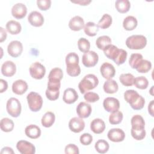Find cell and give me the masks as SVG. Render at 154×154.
Listing matches in <instances>:
<instances>
[{"label": "cell", "mask_w": 154, "mask_h": 154, "mask_svg": "<svg viewBox=\"0 0 154 154\" xmlns=\"http://www.w3.org/2000/svg\"><path fill=\"white\" fill-rule=\"evenodd\" d=\"M99 84V79L93 74H88L79 82L78 88L82 94H85L87 91L96 88Z\"/></svg>", "instance_id": "1"}, {"label": "cell", "mask_w": 154, "mask_h": 154, "mask_svg": "<svg viewBox=\"0 0 154 154\" xmlns=\"http://www.w3.org/2000/svg\"><path fill=\"white\" fill-rule=\"evenodd\" d=\"M147 45V38L143 35H132L126 40V45L130 49H143Z\"/></svg>", "instance_id": "2"}, {"label": "cell", "mask_w": 154, "mask_h": 154, "mask_svg": "<svg viewBox=\"0 0 154 154\" xmlns=\"http://www.w3.org/2000/svg\"><path fill=\"white\" fill-rule=\"evenodd\" d=\"M26 99L31 111L37 112L41 109L43 105V99L38 93L31 91L27 95Z\"/></svg>", "instance_id": "3"}, {"label": "cell", "mask_w": 154, "mask_h": 154, "mask_svg": "<svg viewBox=\"0 0 154 154\" xmlns=\"http://www.w3.org/2000/svg\"><path fill=\"white\" fill-rule=\"evenodd\" d=\"M6 109L10 116L13 117H17L21 113V103L17 99L11 97L7 102Z\"/></svg>", "instance_id": "4"}, {"label": "cell", "mask_w": 154, "mask_h": 154, "mask_svg": "<svg viewBox=\"0 0 154 154\" xmlns=\"http://www.w3.org/2000/svg\"><path fill=\"white\" fill-rule=\"evenodd\" d=\"M29 73L32 78L35 79H41L45 75L46 69L40 63L35 62L29 67Z\"/></svg>", "instance_id": "5"}, {"label": "cell", "mask_w": 154, "mask_h": 154, "mask_svg": "<svg viewBox=\"0 0 154 154\" xmlns=\"http://www.w3.org/2000/svg\"><path fill=\"white\" fill-rule=\"evenodd\" d=\"M99 56L96 52L89 51L84 53L82 58V63L84 66L87 67H91L94 66L98 62Z\"/></svg>", "instance_id": "6"}, {"label": "cell", "mask_w": 154, "mask_h": 154, "mask_svg": "<svg viewBox=\"0 0 154 154\" xmlns=\"http://www.w3.org/2000/svg\"><path fill=\"white\" fill-rule=\"evenodd\" d=\"M23 51L22 43L17 40L11 41L7 46L8 54L12 57L16 58L20 56Z\"/></svg>", "instance_id": "7"}, {"label": "cell", "mask_w": 154, "mask_h": 154, "mask_svg": "<svg viewBox=\"0 0 154 154\" xmlns=\"http://www.w3.org/2000/svg\"><path fill=\"white\" fill-rule=\"evenodd\" d=\"M16 148L22 154H34L35 152V147L34 144L25 140L19 141L17 143Z\"/></svg>", "instance_id": "8"}, {"label": "cell", "mask_w": 154, "mask_h": 154, "mask_svg": "<svg viewBox=\"0 0 154 154\" xmlns=\"http://www.w3.org/2000/svg\"><path fill=\"white\" fill-rule=\"evenodd\" d=\"M103 106L107 112H113L119 110L120 102L119 100L115 97H108L103 100Z\"/></svg>", "instance_id": "9"}, {"label": "cell", "mask_w": 154, "mask_h": 154, "mask_svg": "<svg viewBox=\"0 0 154 154\" xmlns=\"http://www.w3.org/2000/svg\"><path fill=\"white\" fill-rule=\"evenodd\" d=\"M100 72L103 78L106 79H111L116 74V69L112 64L106 62L101 65Z\"/></svg>", "instance_id": "10"}, {"label": "cell", "mask_w": 154, "mask_h": 154, "mask_svg": "<svg viewBox=\"0 0 154 154\" xmlns=\"http://www.w3.org/2000/svg\"><path fill=\"white\" fill-rule=\"evenodd\" d=\"M69 128L71 131L75 133H79L84 130L85 122L80 117H73L69 122Z\"/></svg>", "instance_id": "11"}, {"label": "cell", "mask_w": 154, "mask_h": 154, "mask_svg": "<svg viewBox=\"0 0 154 154\" xmlns=\"http://www.w3.org/2000/svg\"><path fill=\"white\" fill-rule=\"evenodd\" d=\"M28 20L32 26L40 27L42 26L44 23V17L40 12L37 11H32L29 14Z\"/></svg>", "instance_id": "12"}, {"label": "cell", "mask_w": 154, "mask_h": 154, "mask_svg": "<svg viewBox=\"0 0 154 154\" xmlns=\"http://www.w3.org/2000/svg\"><path fill=\"white\" fill-rule=\"evenodd\" d=\"M107 136L110 141L118 143L124 140L125 134L124 131L120 128H112L108 131Z\"/></svg>", "instance_id": "13"}, {"label": "cell", "mask_w": 154, "mask_h": 154, "mask_svg": "<svg viewBox=\"0 0 154 154\" xmlns=\"http://www.w3.org/2000/svg\"><path fill=\"white\" fill-rule=\"evenodd\" d=\"M92 111L91 105L84 102H80L76 107V113L79 117L81 119H85L88 117Z\"/></svg>", "instance_id": "14"}, {"label": "cell", "mask_w": 154, "mask_h": 154, "mask_svg": "<svg viewBox=\"0 0 154 154\" xmlns=\"http://www.w3.org/2000/svg\"><path fill=\"white\" fill-rule=\"evenodd\" d=\"M27 13V8L23 3H17L11 8L12 16L17 19L23 18Z\"/></svg>", "instance_id": "15"}, {"label": "cell", "mask_w": 154, "mask_h": 154, "mask_svg": "<svg viewBox=\"0 0 154 154\" xmlns=\"http://www.w3.org/2000/svg\"><path fill=\"white\" fill-rule=\"evenodd\" d=\"M16 72V64L11 61H5L1 66V73L6 77H11L13 76Z\"/></svg>", "instance_id": "16"}, {"label": "cell", "mask_w": 154, "mask_h": 154, "mask_svg": "<svg viewBox=\"0 0 154 154\" xmlns=\"http://www.w3.org/2000/svg\"><path fill=\"white\" fill-rule=\"evenodd\" d=\"M78 99V94L76 90L72 88H67L64 91L63 100L67 104L75 103Z\"/></svg>", "instance_id": "17"}, {"label": "cell", "mask_w": 154, "mask_h": 154, "mask_svg": "<svg viewBox=\"0 0 154 154\" xmlns=\"http://www.w3.org/2000/svg\"><path fill=\"white\" fill-rule=\"evenodd\" d=\"M28 90V84L26 81L22 79L15 81L12 84V91L14 93L22 95L24 94Z\"/></svg>", "instance_id": "18"}, {"label": "cell", "mask_w": 154, "mask_h": 154, "mask_svg": "<svg viewBox=\"0 0 154 154\" xmlns=\"http://www.w3.org/2000/svg\"><path fill=\"white\" fill-rule=\"evenodd\" d=\"M85 25L84 19L79 16H75L72 17L69 22V28L74 31H78L84 28Z\"/></svg>", "instance_id": "19"}, {"label": "cell", "mask_w": 154, "mask_h": 154, "mask_svg": "<svg viewBox=\"0 0 154 154\" xmlns=\"http://www.w3.org/2000/svg\"><path fill=\"white\" fill-rule=\"evenodd\" d=\"M90 129L94 134H101L105 131V123L101 119H94L90 123Z\"/></svg>", "instance_id": "20"}, {"label": "cell", "mask_w": 154, "mask_h": 154, "mask_svg": "<svg viewBox=\"0 0 154 154\" xmlns=\"http://www.w3.org/2000/svg\"><path fill=\"white\" fill-rule=\"evenodd\" d=\"M25 134L31 139H36L41 135V129L35 125H29L25 128Z\"/></svg>", "instance_id": "21"}, {"label": "cell", "mask_w": 154, "mask_h": 154, "mask_svg": "<svg viewBox=\"0 0 154 154\" xmlns=\"http://www.w3.org/2000/svg\"><path fill=\"white\" fill-rule=\"evenodd\" d=\"M5 27L7 31L12 35L18 34L20 32L22 29V26L20 23L14 20H10L7 22Z\"/></svg>", "instance_id": "22"}, {"label": "cell", "mask_w": 154, "mask_h": 154, "mask_svg": "<svg viewBox=\"0 0 154 154\" xmlns=\"http://www.w3.org/2000/svg\"><path fill=\"white\" fill-rule=\"evenodd\" d=\"M103 90L108 94H114L118 91L119 86L117 82L112 79H107L103 85Z\"/></svg>", "instance_id": "23"}, {"label": "cell", "mask_w": 154, "mask_h": 154, "mask_svg": "<svg viewBox=\"0 0 154 154\" xmlns=\"http://www.w3.org/2000/svg\"><path fill=\"white\" fill-rule=\"evenodd\" d=\"M138 25L137 19L132 16H128L125 17L123 22V26L126 31L134 30Z\"/></svg>", "instance_id": "24"}, {"label": "cell", "mask_w": 154, "mask_h": 154, "mask_svg": "<svg viewBox=\"0 0 154 154\" xmlns=\"http://www.w3.org/2000/svg\"><path fill=\"white\" fill-rule=\"evenodd\" d=\"M55 116L54 113L51 111L46 112L42 118L41 123L43 126L49 128L53 125L55 122Z\"/></svg>", "instance_id": "25"}, {"label": "cell", "mask_w": 154, "mask_h": 154, "mask_svg": "<svg viewBox=\"0 0 154 154\" xmlns=\"http://www.w3.org/2000/svg\"><path fill=\"white\" fill-rule=\"evenodd\" d=\"M115 7L120 13H127L131 7V3L128 0H117L115 2Z\"/></svg>", "instance_id": "26"}, {"label": "cell", "mask_w": 154, "mask_h": 154, "mask_svg": "<svg viewBox=\"0 0 154 154\" xmlns=\"http://www.w3.org/2000/svg\"><path fill=\"white\" fill-rule=\"evenodd\" d=\"M84 32L90 37H94L99 31V27L97 25L93 22H88L85 24L84 27Z\"/></svg>", "instance_id": "27"}, {"label": "cell", "mask_w": 154, "mask_h": 154, "mask_svg": "<svg viewBox=\"0 0 154 154\" xmlns=\"http://www.w3.org/2000/svg\"><path fill=\"white\" fill-rule=\"evenodd\" d=\"M131 126L132 129H143L145 126V122L140 115H135L131 119Z\"/></svg>", "instance_id": "28"}, {"label": "cell", "mask_w": 154, "mask_h": 154, "mask_svg": "<svg viewBox=\"0 0 154 154\" xmlns=\"http://www.w3.org/2000/svg\"><path fill=\"white\" fill-rule=\"evenodd\" d=\"M111 44V39L108 35H102L99 37L96 40V45L100 50H103L108 45Z\"/></svg>", "instance_id": "29"}, {"label": "cell", "mask_w": 154, "mask_h": 154, "mask_svg": "<svg viewBox=\"0 0 154 154\" xmlns=\"http://www.w3.org/2000/svg\"><path fill=\"white\" fill-rule=\"evenodd\" d=\"M134 76L131 73H122L119 76L120 82L126 87H129L134 85Z\"/></svg>", "instance_id": "30"}, {"label": "cell", "mask_w": 154, "mask_h": 154, "mask_svg": "<svg viewBox=\"0 0 154 154\" xmlns=\"http://www.w3.org/2000/svg\"><path fill=\"white\" fill-rule=\"evenodd\" d=\"M1 129L5 132H9L13 131L14 128V123L12 120L8 118H3L0 123Z\"/></svg>", "instance_id": "31"}, {"label": "cell", "mask_w": 154, "mask_h": 154, "mask_svg": "<svg viewBox=\"0 0 154 154\" xmlns=\"http://www.w3.org/2000/svg\"><path fill=\"white\" fill-rule=\"evenodd\" d=\"M119 48L114 45H108L103 51L105 55L109 59L113 60L117 53L119 51Z\"/></svg>", "instance_id": "32"}, {"label": "cell", "mask_w": 154, "mask_h": 154, "mask_svg": "<svg viewBox=\"0 0 154 154\" xmlns=\"http://www.w3.org/2000/svg\"><path fill=\"white\" fill-rule=\"evenodd\" d=\"M94 147L98 153H105L108 151L109 146L106 141L104 140H99L95 143Z\"/></svg>", "instance_id": "33"}, {"label": "cell", "mask_w": 154, "mask_h": 154, "mask_svg": "<svg viewBox=\"0 0 154 154\" xmlns=\"http://www.w3.org/2000/svg\"><path fill=\"white\" fill-rule=\"evenodd\" d=\"M112 20V17L109 14H104L98 22L97 26L101 29H106L111 26Z\"/></svg>", "instance_id": "34"}, {"label": "cell", "mask_w": 154, "mask_h": 154, "mask_svg": "<svg viewBox=\"0 0 154 154\" xmlns=\"http://www.w3.org/2000/svg\"><path fill=\"white\" fill-rule=\"evenodd\" d=\"M66 66H73L79 64V57L75 52L69 53L66 57Z\"/></svg>", "instance_id": "35"}, {"label": "cell", "mask_w": 154, "mask_h": 154, "mask_svg": "<svg viewBox=\"0 0 154 154\" xmlns=\"http://www.w3.org/2000/svg\"><path fill=\"white\" fill-rule=\"evenodd\" d=\"M139 96L138 92L134 90H128L124 93V99L129 105L135 102Z\"/></svg>", "instance_id": "36"}, {"label": "cell", "mask_w": 154, "mask_h": 154, "mask_svg": "<svg viewBox=\"0 0 154 154\" xmlns=\"http://www.w3.org/2000/svg\"><path fill=\"white\" fill-rule=\"evenodd\" d=\"M127 55L128 53L125 50L123 49H119L113 61L117 66H120L126 61Z\"/></svg>", "instance_id": "37"}, {"label": "cell", "mask_w": 154, "mask_h": 154, "mask_svg": "<svg viewBox=\"0 0 154 154\" xmlns=\"http://www.w3.org/2000/svg\"><path fill=\"white\" fill-rule=\"evenodd\" d=\"M152 68V63L150 61L147 60H142L139 63L137 68V71L139 73H144L148 72Z\"/></svg>", "instance_id": "38"}, {"label": "cell", "mask_w": 154, "mask_h": 154, "mask_svg": "<svg viewBox=\"0 0 154 154\" xmlns=\"http://www.w3.org/2000/svg\"><path fill=\"white\" fill-rule=\"evenodd\" d=\"M123 118V113L120 111L118 110L111 112L109 117V122L111 125H118L122 122Z\"/></svg>", "instance_id": "39"}, {"label": "cell", "mask_w": 154, "mask_h": 154, "mask_svg": "<svg viewBox=\"0 0 154 154\" xmlns=\"http://www.w3.org/2000/svg\"><path fill=\"white\" fill-rule=\"evenodd\" d=\"M134 85L139 89L144 90L147 88L149 85L148 79L144 76H138L134 79Z\"/></svg>", "instance_id": "40"}, {"label": "cell", "mask_w": 154, "mask_h": 154, "mask_svg": "<svg viewBox=\"0 0 154 154\" xmlns=\"http://www.w3.org/2000/svg\"><path fill=\"white\" fill-rule=\"evenodd\" d=\"M143 59V57L141 54H132L129 60V64L131 68L132 69H136L139 63L141 62V61Z\"/></svg>", "instance_id": "41"}, {"label": "cell", "mask_w": 154, "mask_h": 154, "mask_svg": "<svg viewBox=\"0 0 154 154\" xmlns=\"http://www.w3.org/2000/svg\"><path fill=\"white\" fill-rule=\"evenodd\" d=\"M63 77V70L58 67H55L52 69L48 75V79L58 80L61 81Z\"/></svg>", "instance_id": "42"}, {"label": "cell", "mask_w": 154, "mask_h": 154, "mask_svg": "<svg viewBox=\"0 0 154 154\" xmlns=\"http://www.w3.org/2000/svg\"><path fill=\"white\" fill-rule=\"evenodd\" d=\"M78 47L81 52L85 53L90 50V43L87 38L82 37L78 40Z\"/></svg>", "instance_id": "43"}, {"label": "cell", "mask_w": 154, "mask_h": 154, "mask_svg": "<svg viewBox=\"0 0 154 154\" xmlns=\"http://www.w3.org/2000/svg\"><path fill=\"white\" fill-rule=\"evenodd\" d=\"M132 137L136 140H141L144 139L146 137V131L145 129H132L131 131Z\"/></svg>", "instance_id": "44"}, {"label": "cell", "mask_w": 154, "mask_h": 154, "mask_svg": "<svg viewBox=\"0 0 154 154\" xmlns=\"http://www.w3.org/2000/svg\"><path fill=\"white\" fill-rule=\"evenodd\" d=\"M46 97L50 100H57L60 94V89L55 88H47L46 92Z\"/></svg>", "instance_id": "45"}, {"label": "cell", "mask_w": 154, "mask_h": 154, "mask_svg": "<svg viewBox=\"0 0 154 154\" xmlns=\"http://www.w3.org/2000/svg\"><path fill=\"white\" fill-rule=\"evenodd\" d=\"M145 104V100L143 96L141 95L137 98V99L134 102L130 104L131 108L134 110H140L141 109Z\"/></svg>", "instance_id": "46"}, {"label": "cell", "mask_w": 154, "mask_h": 154, "mask_svg": "<svg viewBox=\"0 0 154 154\" xmlns=\"http://www.w3.org/2000/svg\"><path fill=\"white\" fill-rule=\"evenodd\" d=\"M84 98L87 102L94 103L99 100V96L98 94L96 93H94L92 91H88L85 93L84 96Z\"/></svg>", "instance_id": "47"}, {"label": "cell", "mask_w": 154, "mask_h": 154, "mask_svg": "<svg viewBox=\"0 0 154 154\" xmlns=\"http://www.w3.org/2000/svg\"><path fill=\"white\" fill-rule=\"evenodd\" d=\"M66 72L70 76H77L81 73V68L79 64L73 66H66Z\"/></svg>", "instance_id": "48"}, {"label": "cell", "mask_w": 154, "mask_h": 154, "mask_svg": "<svg viewBox=\"0 0 154 154\" xmlns=\"http://www.w3.org/2000/svg\"><path fill=\"white\" fill-rule=\"evenodd\" d=\"M80 143L84 146H88L93 141V137L89 133H84L80 136Z\"/></svg>", "instance_id": "49"}, {"label": "cell", "mask_w": 154, "mask_h": 154, "mask_svg": "<svg viewBox=\"0 0 154 154\" xmlns=\"http://www.w3.org/2000/svg\"><path fill=\"white\" fill-rule=\"evenodd\" d=\"M38 8L42 11H46L51 6V0H38L37 1Z\"/></svg>", "instance_id": "50"}, {"label": "cell", "mask_w": 154, "mask_h": 154, "mask_svg": "<svg viewBox=\"0 0 154 154\" xmlns=\"http://www.w3.org/2000/svg\"><path fill=\"white\" fill-rule=\"evenodd\" d=\"M65 153L66 154H78L79 153V148L74 144H69L65 147Z\"/></svg>", "instance_id": "51"}, {"label": "cell", "mask_w": 154, "mask_h": 154, "mask_svg": "<svg viewBox=\"0 0 154 154\" xmlns=\"http://www.w3.org/2000/svg\"><path fill=\"white\" fill-rule=\"evenodd\" d=\"M8 88V84L6 81L4 79H0V93H2L7 90Z\"/></svg>", "instance_id": "52"}, {"label": "cell", "mask_w": 154, "mask_h": 154, "mask_svg": "<svg viewBox=\"0 0 154 154\" xmlns=\"http://www.w3.org/2000/svg\"><path fill=\"white\" fill-rule=\"evenodd\" d=\"M71 2L72 3H75V4H78L80 5H88L91 1V0H79V1H71Z\"/></svg>", "instance_id": "53"}, {"label": "cell", "mask_w": 154, "mask_h": 154, "mask_svg": "<svg viewBox=\"0 0 154 154\" xmlns=\"http://www.w3.org/2000/svg\"><path fill=\"white\" fill-rule=\"evenodd\" d=\"M0 33H1V38H0V42H3L4 40H5L7 34L6 31L2 28L0 27Z\"/></svg>", "instance_id": "54"}, {"label": "cell", "mask_w": 154, "mask_h": 154, "mask_svg": "<svg viewBox=\"0 0 154 154\" xmlns=\"http://www.w3.org/2000/svg\"><path fill=\"white\" fill-rule=\"evenodd\" d=\"M1 154L4 153H7V154H13L14 153V152L13 151V149L10 147H4L2 149L1 151Z\"/></svg>", "instance_id": "55"}, {"label": "cell", "mask_w": 154, "mask_h": 154, "mask_svg": "<svg viewBox=\"0 0 154 154\" xmlns=\"http://www.w3.org/2000/svg\"><path fill=\"white\" fill-rule=\"evenodd\" d=\"M153 101H154L153 100H151L148 105V112L152 117L154 116V114H153V105H154Z\"/></svg>", "instance_id": "56"}]
</instances>
